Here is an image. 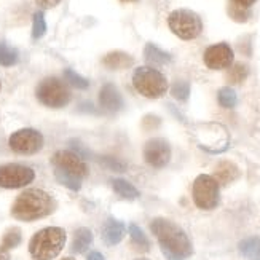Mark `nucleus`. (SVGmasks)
Returning <instances> with one entry per match:
<instances>
[{"instance_id":"1a4fd4ad","label":"nucleus","mask_w":260,"mask_h":260,"mask_svg":"<svg viewBox=\"0 0 260 260\" xmlns=\"http://www.w3.org/2000/svg\"><path fill=\"white\" fill-rule=\"evenodd\" d=\"M36 179V171L24 165H4L0 166V187L21 188L29 185Z\"/></svg>"},{"instance_id":"f704fd0d","label":"nucleus","mask_w":260,"mask_h":260,"mask_svg":"<svg viewBox=\"0 0 260 260\" xmlns=\"http://www.w3.org/2000/svg\"><path fill=\"white\" fill-rule=\"evenodd\" d=\"M0 260H10V254H8V251L4 249V247H0Z\"/></svg>"},{"instance_id":"f8f14e48","label":"nucleus","mask_w":260,"mask_h":260,"mask_svg":"<svg viewBox=\"0 0 260 260\" xmlns=\"http://www.w3.org/2000/svg\"><path fill=\"white\" fill-rule=\"evenodd\" d=\"M235 54L233 50L230 48V45L227 43H217V45H211V47L203 54V61L212 71H220V69H227L233 64Z\"/></svg>"},{"instance_id":"393cba45","label":"nucleus","mask_w":260,"mask_h":260,"mask_svg":"<svg viewBox=\"0 0 260 260\" xmlns=\"http://www.w3.org/2000/svg\"><path fill=\"white\" fill-rule=\"evenodd\" d=\"M247 75H249V69H247L246 64H243V62L233 64L230 72H229V82L230 83H235V85L243 83L246 78H247Z\"/></svg>"},{"instance_id":"c85d7f7f","label":"nucleus","mask_w":260,"mask_h":260,"mask_svg":"<svg viewBox=\"0 0 260 260\" xmlns=\"http://www.w3.org/2000/svg\"><path fill=\"white\" fill-rule=\"evenodd\" d=\"M229 15L235 19V21H238V22H246L247 18L251 16V11L249 8H243L240 5H235L230 2L229 5Z\"/></svg>"},{"instance_id":"ddd939ff","label":"nucleus","mask_w":260,"mask_h":260,"mask_svg":"<svg viewBox=\"0 0 260 260\" xmlns=\"http://www.w3.org/2000/svg\"><path fill=\"white\" fill-rule=\"evenodd\" d=\"M99 104L103 109L110 110V112H117L123 107V98H121V94H120V91L117 89L115 85L106 83L103 88H101Z\"/></svg>"},{"instance_id":"5701e85b","label":"nucleus","mask_w":260,"mask_h":260,"mask_svg":"<svg viewBox=\"0 0 260 260\" xmlns=\"http://www.w3.org/2000/svg\"><path fill=\"white\" fill-rule=\"evenodd\" d=\"M18 62V51L7 43H0V66L10 67Z\"/></svg>"},{"instance_id":"cd10ccee","label":"nucleus","mask_w":260,"mask_h":260,"mask_svg":"<svg viewBox=\"0 0 260 260\" xmlns=\"http://www.w3.org/2000/svg\"><path fill=\"white\" fill-rule=\"evenodd\" d=\"M64 78L67 80V83L72 85L74 88H78V89H86L88 88V80L86 78H83L82 75H78L75 71L72 69H66L64 71Z\"/></svg>"},{"instance_id":"4c0bfd02","label":"nucleus","mask_w":260,"mask_h":260,"mask_svg":"<svg viewBox=\"0 0 260 260\" xmlns=\"http://www.w3.org/2000/svg\"><path fill=\"white\" fill-rule=\"evenodd\" d=\"M136 260H149V258H136Z\"/></svg>"},{"instance_id":"aec40b11","label":"nucleus","mask_w":260,"mask_h":260,"mask_svg":"<svg viewBox=\"0 0 260 260\" xmlns=\"http://www.w3.org/2000/svg\"><path fill=\"white\" fill-rule=\"evenodd\" d=\"M112 187H114V190L121 198L136 200L139 197V190L125 179H114V180H112Z\"/></svg>"},{"instance_id":"6ab92c4d","label":"nucleus","mask_w":260,"mask_h":260,"mask_svg":"<svg viewBox=\"0 0 260 260\" xmlns=\"http://www.w3.org/2000/svg\"><path fill=\"white\" fill-rule=\"evenodd\" d=\"M238 247L246 260H260V236L243 240Z\"/></svg>"},{"instance_id":"4be33fe9","label":"nucleus","mask_w":260,"mask_h":260,"mask_svg":"<svg viewBox=\"0 0 260 260\" xmlns=\"http://www.w3.org/2000/svg\"><path fill=\"white\" fill-rule=\"evenodd\" d=\"M217 99H219V104L225 109H233L236 106V101H238V98H236V93L235 89L230 88V86H223L219 89L217 93Z\"/></svg>"},{"instance_id":"7ed1b4c3","label":"nucleus","mask_w":260,"mask_h":260,"mask_svg":"<svg viewBox=\"0 0 260 260\" xmlns=\"http://www.w3.org/2000/svg\"><path fill=\"white\" fill-rule=\"evenodd\" d=\"M66 232L59 227H48L37 232L29 243V252L36 260H53L66 244Z\"/></svg>"},{"instance_id":"39448f33","label":"nucleus","mask_w":260,"mask_h":260,"mask_svg":"<svg viewBox=\"0 0 260 260\" xmlns=\"http://www.w3.org/2000/svg\"><path fill=\"white\" fill-rule=\"evenodd\" d=\"M168 26L179 39L193 40L203 30V21L195 11L187 10V8H179L169 13Z\"/></svg>"},{"instance_id":"e433bc0d","label":"nucleus","mask_w":260,"mask_h":260,"mask_svg":"<svg viewBox=\"0 0 260 260\" xmlns=\"http://www.w3.org/2000/svg\"><path fill=\"white\" fill-rule=\"evenodd\" d=\"M123 2H136V0H123Z\"/></svg>"},{"instance_id":"2f4dec72","label":"nucleus","mask_w":260,"mask_h":260,"mask_svg":"<svg viewBox=\"0 0 260 260\" xmlns=\"http://www.w3.org/2000/svg\"><path fill=\"white\" fill-rule=\"evenodd\" d=\"M36 2L40 8H53L58 5L61 0H36Z\"/></svg>"},{"instance_id":"9b49d317","label":"nucleus","mask_w":260,"mask_h":260,"mask_svg":"<svg viewBox=\"0 0 260 260\" xmlns=\"http://www.w3.org/2000/svg\"><path fill=\"white\" fill-rule=\"evenodd\" d=\"M145 161L153 168H163L171 160V145L163 138H153L144 145Z\"/></svg>"},{"instance_id":"b1692460","label":"nucleus","mask_w":260,"mask_h":260,"mask_svg":"<svg viewBox=\"0 0 260 260\" xmlns=\"http://www.w3.org/2000/svg\"><path fill=\"white\" fill-rule=\"evenodd\" d=\"M54 177H56V180H58L59 184H62L64 187L71 188L74 191H78L82 188V180L80 179H77V177H74L71 174H66V173L59 171V169H54Z\"/></svg>"},{"instance_id":"0eeeda50","label":"nucleus","mask_w":260,"mask_h":260,"mask_svg":"<svg viewBox=\"0 0 260 260\" xmlns=\"http://www.w3.org/2000/svg\"><path fill=\"white\" fill-rule=\"evenodd\" d=\"M220 185L217 180L209 174H200L193 182V201L200 209H214L217 208L220 200Z\"/></svg>"},{"instance_id":"f3484780","label":"nucleus","mask_w":260,"mask_h":260,"mask_svg":"<svg viewBox=\"0 0 260 260\" xmlns=\"http://www.w3.org/2000/svg\"><path fill=\"white\" fill-rule=\"evenodd\" d=\"M144 58L147 62L155 64V66H165L173 61V56L163 51L161 48H158L153 43H147L144 48Z\"/></svg>"},{"instance_id":"6e6552de","label":"nucleus","mask_w":260,"mask_h":260,"mask_svg":"<svg viewBox=\"0 0 260 260\" xmlns=\"http://www.w3.org/2000/svg\"><path fill=\"white\" fill-rule=\"evenodd\" d=\"M11 150L21 155H34L42 150L43 147V136L37 129L22 128L10 136L8 141Z\"/></svg>"},{"instance_id":"bb28decb","label":"nucleus","mask_w":260,"mask_h":260,"mask_svg":"<svg viewBox=\"0 0 260 260\" xmlns=\"http://www.w3.org/2000/svg\"><path fill=\"white\" fill-rule=\"evenodd\" d=\"M21 232L18 229H10L5 235H4V240H2V247L5 251H10L16 247L21 243Z\"/></svg>"},{"instance_id":"c756f323","label":"nucleus","mask_w":260,"mask_h":260,"mask_svg":"<svg viewBox=\"0 0 260 260\" xmlns=\"http://www.w3.org/2000/svg\"><path fill=\"white\" fill-rule=\"evenodd\" d=\"M173 98L179 101H187L190 96V83L188 82H176L171 88Z\"/></svg>"},{"instance_id":"4468645a","label":"nucleus","mask_w":260,"mask_h":260,"mask_svg":"<svg viewBox=\"0 0 260 260\" xmlns=\"http://www.w3.org/2000/svg\"><path fill=\"white\" fill-rule=\"evenodd\" d=\"M123 235H125V225L123 222L114 219V217H109L104 222V227H103V240L107 246H115L123 240Z\"/></svg>"},{"instance_id":"20e7f679","label":"nucleus","mask_w":260,"mask_h":260,"mask_svg":"<svg viewBox=\"0 0 260 260\" xmlns=\"http://www.w3.org/2000/svg\"><path fill=\"white\" fill-rule=\"evenodd\" d=\"M133 85L142 96L150 99L161 98L168 91L166 77L150 66H141L134 71Z\"/></svg>"},{"instance_id":"7c9ffc66","label":"nucleus","mask_w":260,"mask_h":260,"mask_svg":"<svg viewBox=\"0 0 260 260\" xmlns=\"http://www.w3.org/2000/svg\"><path fill=\"white\" fill-rule=\"evenodd\" d=\"M103 165L109 169H112V171H125L126 166L123 161L120 160H115V158H112V156H104L103 158Z\"/></svg>"},{"instance_id":"412c9836","label":"nucleus","mask_w":260,"mask_h":260,"mask_svg":"<svg viewBox=\"0 0 260 260\" xmlns=\"http://www.w3.org/2000/svg\"><path fill=\"white\" fill-rule=\"evenodd\" d=\"M129 236H131V241H133V244L136 246V249H138V251L147 252L150 249V243H149V240H147L145 233L136 223L129 225Z\"/></svg>"},{"instance_id":"a878e982","label":"nucleus","mask_w":260,"mask_h":260,"mask_svg":"<svg viewBox=\"0 0 260 260\" xmlns=\"http://www.w3.org/2000/svg\"><path fill=\"white\" fill-rule=\"evenodd\" d=\"M47 32V22H45V16L42 11H37L34 15V21H32V37L34 39H42Z\"/></svg>"},{"instance_id":"423d86ee","label":"nucleus","mask_w":260,"mask_h":260,"mask_svg":"<svg viewBox=\"0 0 260 260\" xmlns=\"http://www.w3.org/2000/svg\"><path fill=\"white\" fill-rule=\"evenodd\" d=\"M37 99L43 106L51 109L66 107L71 101V91L67 85L56 77H48L42 80L37 86Z\"/></svg>"},{"instance_id":"a211bd4d","label":"nucleus","mask_w":260,"mask_h":260,"mask_svg":"<svg viewBox=\"0 0 260 260\" xmlns=\"http://www.w3.org/2000/svg\"><path fill=\"white\" fill-rule=\"evenodd\" d=\"M93 243V233L89 229H78L74 233L72 241V252L74 254H83L88 251V247Z\"/></svg>"},{"instance_id":"dca6fc26","label":"nucleus","mask_w":260,"mask_h":260,"mask_svg":"<svg viewBox=\"0 0 260 260\" xmlns=\"http://www.w3.org/2000/svg\"><path fill=\"white\" fill-rule=\"evenodd\" d=\"M103 64L107 67V69L112 71H121V69H128V67L133 66V58L128 53L123 51H112L109 54L104 56Z\"/></svg>"},{"instance_id":"c9c22d12","label":"nucleus","mask_w":260,"mask_h":260,"mask_svg":"<svg viewBox=\"0 0 260 260\" xmlns=\"http://www.w3.org/2000/svg\"><path fill=\"white\" fill-rule=\"evenodd\" d=\"M62 260H75L74 257H66V258H62Z\"/></svg>"},{"instance_id":"f03ea898","label":"nucleus","mask_w":260,"mask_h":260,"mask_svg":"<svg viewBox=\"0 0 260 260\" xmlns=\"http://www.w3.org/2000/svg\"><path fill=\"white\" fill-rule=\"evenodd\" d=\"M56 209L54 198L40 188H29L15 200L11 216L22 222H32L50 216Z\"/></svg>"},{"instance_id":"2eb2a0df","label":"nucleus","mask_w":260,"mask_h":260,"mask_svg":"<svg viewBox=\"0 0 260 260\" xmlns=\"http://www.w3.org/2000/svg\"><path fill=\"white\" fill-rule=\"evenodd\" d=\"M212 177L217 180L219 185H229L233 182V180H236L240 177V169L235 163L225 160V161H220L217 165V168L214 169Z\"/></svg>"},{"instance_id":"9d476101","label":"nucleus","mask_w":260,"mask_h":260,"mask_svg":"<svg viewBox=\"0 0 260 260\" xmlns=\"http://www.w3.org/2000/svg\"><path fill=\"white\" fill-rule=\"evenodd\" d=\"M51 165L54 169H59V171L71 174L77 179L83 180L88 174V166L83 161L82 156H78L72 150H59L51 156Z\"/></svg>"},{"instance_id":"f257e3e1","label":"nucleus","mask_w":260,"mask_h":260,"mask_svg":"<svg viewBox=\"0 0 260 260\" xmlns=\"http://www.w3.org/2000/svg\"><path fill=\"white\" fill-rule=\"evenodd\" d=\"M150 229L168 260H185L193 254L190 238L177 223L158 217L150 223Z\"/></svg>"},{"instance_id":"58836bf2","label":"nucleus","mask_w":260,"mask_h":260,"mask_svg":"<svg viewBox=\"0 0 260 260\" xmlns=\"http://www.w3.org/2000/svg\"><path fill=\"white\" fill-rule=\"evenodd\" d=\"M0 88H2V83H0Z\"/></svg>"},{"instance_id":"72a5a7b5","label":"nucleus","mask_w":260,"mask_h":260,"mask_svg":"<svg viewBox=\"0 0 260 260\" xmlns=\"http://www.w3.org/2000/svg\"><path fill=\"white\" fill-rule=\"evenodd\" d=\"M88 260H106V258H104V255L101 254V252L94 251V252H89L88 254Z\"/></svg>"},{"instance_id":"473e14b6","label":"nucleus","mask_w":260,"mask_h":260,"mask_svg":"<svg viewBox=\"0 0 260 260\" xmlns=\"http://www.w3.org/2000/svg\"><path fill=\"white\" fill-rule=\"evenodd\" d=\"M255 2H257V0H232V4L240 5L243 8H251Z\"/></svg>"}]
</instances>
